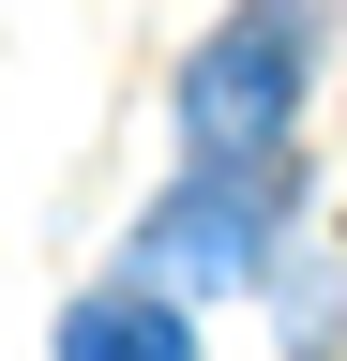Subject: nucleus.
<instances>
[{"instance_id": "obj_1", "label": "nucleus", "mask_w": 347, "mask_h": 361, "mask_svg": "<svg viewBox=\"0 0 347 361\" xmlns=\"http://www.w3.org/2000/svg\"><path fill=\"white\" fill-rule=\"evenodd\" d=\"M302 75H317V16H302V0H242L182 61V135L196 151H272L287 106H302Z\"/></svg>"}, {"instance_id": "obj_2", "label": "nucleus", "mask_w": 347, "mask_h": 361, "mask_svg": "<svg viewBox=\"0 0 347 361\" xmlns=\"http://www.w3.org/2000/svg\"><path fill=\"white\" fill-rule=\"evenodd\" d=\"M272 211H287V151H211L182 196L136 226V256L166 286H242V271L272 256Z\"/></svg>"}, {"instance_id": "obj_3", "label": "nucleus", "mask_w": 347, "mask_h": 361, "mask_svg": "<svg viewBox=\"0 0 347 361\" xmlns=\"http://www.w3.org/2000/svg\"><path fill=\"white\" fill-rule=\"evenodd\" d=\"M61 361H196V331H182L151 286H91V301L61 316Z\"/></svg>"}]
</instances>
